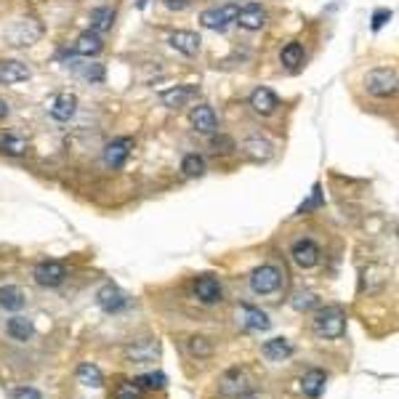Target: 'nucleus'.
<instances>
[{"instance_id": "obj_1", "label": "nucleus", "mask_w": 399, "mask_h": 399, "mask_svg": "<svg viewBox=\"0 0 399 399\" xmlns=\"http://www.w3.org/2000/svg\"><path fill=\"white\" fill-rule=\"evenodd\" d=\"M399 86V77L394 67H378V70H370L367 77H364V88L370 96H378V99H386V96H394Z\"/></svg>"}, {"instance_id": "obj_2", "label": "nucleus", "mask_w": 399, "mask_h": 399, "mask_svg": "<svg viewBox=\"0 0 399 399\" xmlns=\"http://www.w3.org/2000/svg\"><path fill=\"white\" fill-rule=\"evenodd\" d=\"M43 37V24L37 21V19H17L8 30H6V40L11 43V46H32Z\"/></svg>"}, {"instance_id": "obj_3", "label": "nucleus", "mask_w": 399, "mask_h": 399, "mask_svg": "<svg viewBox=\"0 0 399 399\" xmlns=\"http://www.w3.org/2000/svg\"><path fill=\"white\" fill-rule=\"evenodd\" d=\"M314 330L322 338H341L346 330V314L338 306H325L314 317Z\"/></svg>"}, {"instance_id": "obj_4", "label": "nucleus", "mask_w": 399, "mask_h": 399, "mask_svg": "<svg viewBox=\"0 0 399 399\" xmlns=\"http://www.w3.org/2000/svg\"><path fill=\"white\" fill-rule=\"evenodd\" d=\"M280 285H282V272L272 264H264L251 274V288L258 295H272L280 291Z\"/></svg>"}, {"instance_id": "obj_5", "label": "nucleus", "mask_w": 399, "mask_h": 399, "mask_svg": "<svg viewBox=\"0 0 399 399\" xmlns=\"http://www.w3.org/2000/svg\"><path fill=\"white\" fill-rule=\"evenodd\" d=\"M32 277H35L37 285H43V288H59L64 282V277H67V269L59 261H40L35 266V272H32Z\"/></svg>"}, {"instance_id": "obj_6", "label": "nucleus", "mask_w": 399, "mask_h": 399, "mask_svg": "<svg viewBox=\"0 0 399 399\" xmlns=\"http://www.w3.org/2000/svg\"><path fill=\"white\" fill-rule=\"evenodd\" d=\"M75 112H77V96L70 91L64 93H56L54 99L48 101V115L59 120V123H67V120H72Z\"/></svg>"}, {"instance_id": "obj_7", "label": "nucleus", "mask_w": 399, "mask_h": 399, "mask_svg": "<svg viewBox=\"0 0 399 399\" xmlns=\"http://www.w3.org/2000/svg\"><path fill=\"white\" fill-rule=\"evenodd\" d=\"M237 19V6H221V8H208V11H202V27H208V30H226L232 21Z\"/></svg>"}, {"instance_id": "obj_8", "label": "nucleus", "mask_w": 399, "mask_h": 399, "mask_svg": "<svg viewBox=\"0 0 399 399\" xmlns=\"http://www.w3.org/2000/svg\"><path fill=\"white\" fill-rule=\"evenodd\" d=\"M237 24L242 27V30H261L264 24H266V8L261 6V3H248V6H242V8H237Z\"/></svg>"}, {"instance_id": "obj_9", "label": "nucleus", "mask_w": 399, "mask_h": 399, "mask_svg": "<svg viewBox=\"0 0 399 399\" xmlns=\"http://www.w3.org/2000/svg\"><path fill=\"white\" fill-rule=\"evenodd\" d=\"M293 261L301 266V269H311L320 264V248L314 240H295L291 248Z\"/></svg>"}, {"instance_id": "obj_10", "label": "nucleus", "mask_w": 399, "mask_h": 399, "mask_svg": "<svg viewBox=\"0 0 399 399\" xmlns=\"http://www.w3.org/2000/svg\"><path fill=\"white\" fill-rule=\"evenodd\" d=\"M96 304L107 314H117V311H123L128 306V295L117 285H104L101 291L96 293Z\"/></svg>"}, {"instance_id": "obj_11", "label": "nucleus", "mask_w": 399, "mask_h": 399, "mask_svg": "<svg viewBox=\"0 0 399 399\" xmlns=\"http://www.w3.org/2000/svg\"><path fill=\"white\" fill-rule=\"evenodd\" d=\"M221 394L224 397H242L251 391V378L245 370H229L224 378H221Z\"/></svg>"}, {"instance_id": "obj_12", "label": "nucleus", "mask_w": 399, "mask_h": 399, "mask_svg": "<svg viewBox=\"0 0 399 399\" xmlns=\"http://www.w3.org/2000/svg\"><path fill=\"white\" fill-rule=\"evenodd\" d=\"M195 295H197L200 304H218L221 298H224V291H221V282H218L216 277H211V274H205V277H200L195 280Z\"/></svg>"}, {"instance_id": "obj_13", "label": "nucleus", "mask_w": 399, "mask_h": 399, "mask_svg": "<svg viewBox=\"0 0 399 399\" xmlns=\"http://www.w3.org/2000/svg\"><path fill=\"white\" fill-rule=\"evenodd\" d=\"M30 67L19 59H3L0 61V83L3 86H14V83H24L30 80Z\"/></svg>"}, {"instance_id": "obj_14", "label": "nucleus", "mask_w": 399, "mask_h": 399, "mask_svg": "<svg viewBox=\"0 0 399 399\" xmlns=\"http://www.w3.org/2000/svg\"><path fill=\"white\" fill-rule=\"evenodd\" d=\"M130 149H133V139H130V136L115 139V142L107 144V149H104V163H107L109 168H123L128 155H130Z\"/></svg>"}, {"instance_id": "obj_15", "label": "nucleus", "mask_w": 399, "mask_h": 399, "mask_svg": "<svg viewBox=\"0 0 399 399\" xmlns=\"http://www.w3.org/2000/svg\"><path fill=\"white\" fill-rule=\"evenodd\" d=\"M189 123L197 133H216L218 130V117L216 112L208 107V104H197V107L189 112Z\"/></svg>"}, {"instance_id": "obj_16", "label": "nucleus", "mask_w": 399, "mask_h": 399, "mask_svg": "<svg viewBox=\"0 0 399 399\" xmlns=\"http://www.w3.org/2000/svg\"><path fill=\"white\" fill-rule=\"evenodd\" d=\"M126 357L133 364H146L155 362L160 357V344L157 341H136L126 349Z\"/></svg>"}, {"instance_id": "obj_17", "label": "nucleus", "mask_w": 399, "mask_h": 399, "mask_svg": "<svg viewBox=\"0 0 399 399\" xmlns=\"http://www.w3.org/2000/svg\"><path fill=\"white\" fill-rule=\"evenodd\" d=\"M168 43H171V48H176L179 54L184 56H195L200 51V35L197 32H189V30H179V32H173V35L168 37Z\"/></svg>"}, {"instance_id": "obj_18", "label": "nucleus", "mask_w": 399, "mask_h": 399, "mask_svg": "<svg viewBox=\"0 0 399 399\" xmlns=\"http://www.w3.org/2000/svg\"><path fill=\"white\" fill-rule=\"evenodd\" d=\"M325 383H327L325 370L311 367V370H306V376H304V381H301V391H304L309 399H320L322 391H325Z\"/></svg>"}, {"instance_id": "obj_19", "label": "nucleus", "mask_w": 399, "mask_h": 399, "mask_svg": "<svg viewBox=\"0 0 399 399\" xmlns=\"http://www.w3.org/2000/svg\"><path fill=\"white\" fill-rule=\"evenodd\" d=\"M101 48H104V40H101V35L99 32H93V30H88V32H83V35L75 40L72 46V54L77 56H96L101 54Z\"/></svg>"}, {"instance_id": "obj_20", "label": "nucleus", "mask_w": 399, "mask_h": 399, "mask_svg": "<svg viewBox=\"0 0 399 399\" xmlns=\"http://www.w3.org/2000/svg\"><path fill=\"white\" fill-rule=\"evenodd\" d=\"M240 322L248 327V330H269L272 327V320H269V314L266 311H261V309L255 306H240Z\"/></svg>"}, {"instance_id": "obj_21", "label": "nucleus", "mask_w": 399, "mask_h": 399, "mask_svg": "<svg viewBox=\"0 0 399 399\" xmlns=\"http://www.w3.org/2000/svg\"><path fill=\"white\" fill-rule=\"evenodd\" d=\"M251 107H253V112H258V115H272L274 109L280 107V99H277V93L269 91V88H255V91L251 93Z\"/></svg>"}, {"instance_id": "obj_22", "label": "nucleus", "mask_w": 399, "mask_h": 399, "mask_svg": "<svg viewBox=\"0 0 399 399\" xmlns=\"http://www.w3.org/2000/svg\"><path fill=\"white\" fill-rule=\"evenodd\" d=\"M197 96V88L195 86H176L171 91H163V104L171 109H179L184 104H189L192 99Z\"/></svg>"}, {"instance_id": "obj_23", "label": "nucleus", "mask_w": 399, "mask_h": 399, "mask_svg": "<svg viewBox=\"0 0 399 399\" xmlns=\"http://www.w3.org/2000/svg\"><path fill=\"white\" fill-rule=\"evenodd\" d=\"M261 354L269 362H282V360H288L293 354V346L285 338H272V341H266V344L261 346Z\"/></svg>"}, {"instance_id": "obj_24", "label": "nucleus", "mask_w": 399, "mask_h": 399, "mask_svg": "<svg viewBox=\"0 0 399 399\" xmlns=\"http://www.w3.org/2000/svg\"><path fill=\"white\" fill-rule=\"evenodd\" d=\"M27 149H30V142H27L24 136H19V133H3V136H0V152H6V155H11V157L27 155Z\"/></svg>"}, {"instance_id": "obj_25", "label": "nucleus", "mask_w": 399, "mask_h": 399, "mask_svg": "<svg viewBox=\"0 0 399 399\" xmlns=\"http://www.w3.org/2000/svg\"><path fill=\"white\" fill-rule=\"evenodd\" d=\"M6 333L14 338V341H30L35 335V327L27 317H11L8 325H6Z\"/></svg>"}, {"instance_id": "obj_26", "label": "nucleus", "mask_w": 399, "mask_h": 399, "mask_svg": "<svg viewBox=\"0 0 399 399\" xmlns=\"http://www.w3.org/2000/svg\"><path fill=\"white\" fill-rule=\"evenodd\" d=\"M77 381L83 383V386H91V389H101L104 386V376H101V370L91 362H83L77 367Z\"/></svg>"}, {"instance_id": "obj_27", "label": "nucleus", "mask_w": 399, "mask_h": 399, "mask_svg": "<svg viewBox=\"0 0 399 399\" xmlns=\"http://www.w3.org/2000/svg\"><path fill=\"white\" fill-rule=\"evenodd\" d=\"M112 24H115V11H112V8L101 6V8H93L91 11L93 32H107V30H112Z\"/></svg>"}, {"instance_id": "obj_28", "label": "nucleus", "mask_w": 399, "mask_h": 399, "mask_svg": "<svg viewBox=\"0 0 399 399\" xmlns=\"http://www.w3.org/2000/svg\"><path fill=\"white\" fill-rule=\"evenodd\" d=\"M0 306L8 309V311H19V309L24 306V293L19 291L17 285L0 288Z\"/></svg>"}, {"instance_id": "obj_29", "label": "nucleus", "mask_w": 399, "mask_h": 399, "mask_svg": "<svg viewBox=\"0 0 399 399\" xmlns=\"http://www.w3.org/2000/svg\"><path fill=\"white\" fill-rule=\"evenodd\" d=\"M280 61H282L285 67H291V70L301 67V64H304V46H301V43H288V46L282 48V54H280Z\"/></svg>"}, {"instance_id": "obj_30", "label": "nucleus", "mask_w": 399, "mask_h": 399, "mask_svg": "<svg viewBox=\"0 0 399 399\" xmlns=\"http://www.w3.org/2000/svg\"><path fill=\"white\" fill-rule=\"evenodd\" d=\"M245 152L251 160H269L272 157V144L264 139H248L245 142Z\"/></svg>"}, {"instance_id": "obj_31", "label": "nucleus", "mask_w": 399, "mask_h": 399, "mask_svg": "<svg viewBox=\"0 0 399 399\" xmlns=\"http://www.w3.org/2000/svg\"><path fill=\"white\" fill-rule=\"evenodd\" d=\"M182 171L184 176H189V179H197L205 173V160L200 157V155H186L182 160Z\"/></svg>"}, {"instance_id": "obj_32", "label": "nucleus", "mask_w": 399, "mask_h": 399, "mask_svg": "<svg viewBox=\"0 0 399 399\" xmlns=\"http://www.w3.org/2000/svg\"><path fill=\"white\" fill-rule=\"evenodd\" d=\"M133 383H136L139 389H165V386H168V378H165L163 373H146V376H139Z\"/></svg>"}, {"instance_id": "obj_33", "label": "nucleus", "mask_w": 399, "mask_h": 399, "mask_svg": "<svg viewBox=\"0 0 399 399\" xmlns=\"http://www.w3.org/2000/svg\"><path fill=\"white\" fill-rule=\"evenodd\" d=\"M322 186L320 184H314V189H311V195H309V200L298 208V213H311V211H317V208H322Z\"/></svg>"}, {"instance_id": "obj_34", "label": "nucleus", "mask_w": 399, "mask_h": 399, "mask_svg": "<svg viewBox=\"0 0 399 399\" xmlns=\"http://www.w3.org/2000/svg\"><path fill=\"white\" fill-rule=\"evenodd\" d=\"M189 351L195 354V357H211L213 354V344L208 341V338H189Z\"/></svg>"}, {"instance_id": "obj_35", "label": "nucleus", "mask_w": 399, "mask_h": 399, "mask_svg": "<svg viewBox=\"0 0 399 399\" xmlns=\"http://www.w3.org/2000/svg\"><path fill=\"white\" fill-rule=\"evenodd\" d=\"M213 149H216V155H232L237 149V144H235V139L232 136H224V133H218V136H213Z\"/></svg>"}, {"instance_id": "obj_36", "label": "nucleus", "mask_w": 399, "mask_h": 399, "mask_svg": "<svg viewBox=\"0 0 399 399\" xmlns=\"http://www.w3.org/2000/svg\"><path fill=\"white\" fill-rule=\"evenodd\" d=\"M77 75L86 77V80H91V83H99V80H104V67L101 64H86V67L77 70Z\"/></svg>"}, {"instance_id": "obj_37", "label": "nucleus", "mask_w": 399, "mask_h": 399, "mask_svg": "<svg viewBox=\"0 0 399 399\" xmlns=\"http://www.w3.org/2000/svg\"><path fill=\"white\" fill-rule=\"evenodd\" d=\"M115 399H142V391L136 383H120L115 391Z\"/></svg>"}, {"instance_id": "obj_38", "label": "nucleus", "mask_w": 399, "mask_h": 399, "mask_svg": "<svg viewBox=\"0 0 399 399\" xmlns=\"http://www.w3.org/2000/svg\"><path fill=\"white\" fill-rule=\"evenodd\" d=\"M293 306L298 309V311H306V309L317 306V298H314V293H298L293 298Z\"/></svg>"}, {"instance_id": "obj_39", "label": "nucleus", "mask_w": 399, "mask_h": 399, "mask_svg": "<svg viewBox=\"0 0 399 399\" xmlns=\"http://www.w3.org/2000/svg\"><path fill=\"white\" fill-rule=\"evenodd\" d=\"M389 19H391V11H389V8H378V11L373 14V30H381Z\"/></svg>"}, {"instance_id": "obj_40", "label": "nucleus", "mask_w": 399, "mask_h": 399, "mask_svg": "<svg viewBox=\"0 0 399 399\" xmlns=\"http://www.w3.org/2000/svg\"><path fill=\"white\" fill-rule=\"evenodd\" d=\"M165 8H171V11H184V8H189V3L192 0H163Z\"/></svg>"}, {"instance_id": "obj_41", "label": "nucleus", "mask_w": 399, "mask_h": 399, "mask_svg": "<svg viewBox=\"0 0 399 399\" xmlns=\"http://www.w3.org/2000/svg\"><path fill=\"white\" fill-rule=\"evenodd\" d=\"M14 399H43V397H40V391H35V389H21V391H17Z\"/></svg>"}, {"instance_id": "obj_42", "label": "nucleus", "mask_w": 399, "mask_h": 399, "mask_svg": "<svg viewBox=\"0 0 399 399\" xmlns=\"http://www.w3.org/2000/svg\"><path fill=\"white\" fill-rule=\"evenodd\" d=\"M6 115H8V104H6V101H3V99H0V120H3V117H6Z\"/></svg>"}, {"instance_id": "obj_43", "label": "nucleus", "mask_w": 399, "mask_h": 399, "mask_svg": "<svg viewBox=\"0 0 399 399\" xmlns=\"http://www.w3.org/2000/svg\"><path fill=\"white\" fill-rule=\"evenodd\" d=\"M146 3H149V0H136V6H139V8H144Z\"/></svg>"}]
</instances>
